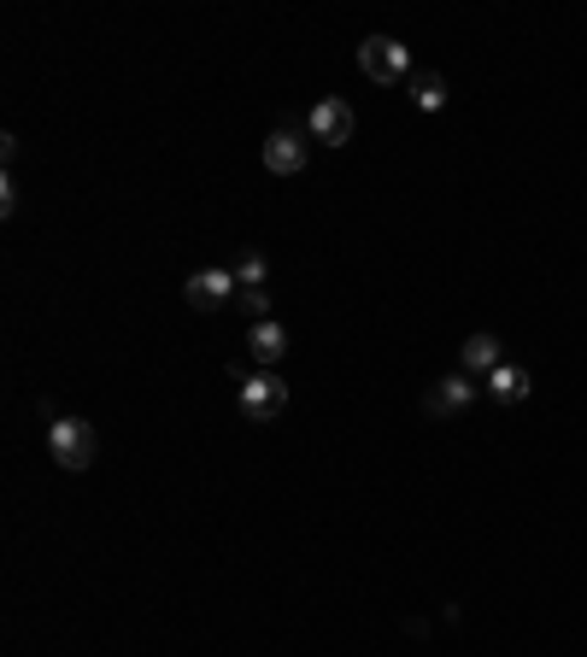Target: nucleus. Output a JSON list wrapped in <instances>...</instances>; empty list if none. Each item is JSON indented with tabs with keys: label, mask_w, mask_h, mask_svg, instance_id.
Listing matches in <instances>:
<instances>
[{
	"label": "nucleus",
	"mask_w": 587,
	"mask_h": 657,
	"mask_svg": "<svg viewBox=\"0 0 587 657\" xmlns=\"http://www.w3.org/2000/svg\"><path fill=\"white\" fill-rule=\"evenodd\" d=\"M48 452H53V464L71 476H82L94 464V422H82V417H53L48 422Z\"/></svg>",
	"instance_id": "f257e3e1"
},
{
	"label": "nucleus",
	"mask_w": 587,
	"mask_h": 657,
	"mask_svg": "<svg viewBox=\"0 0 587 657\" xmlns=\"http://www.w3.org/2000/svg\"><path fill=\"white\" fill-rule=\"evenodd\" d=\"M282 412H289V382H282L277 370L241 382V417H247V422H277Z\"/></svg>",
	"instance_id": "f03ea898"
},
{
	"label": "nucleus",
	"mask_w": 587,
	"mask_h": 657,
	"mask_svg": "<svg viewBox=\"0 0 587 657\" xmlns=\"http://www.w3.org/2000/svg\"><path fill=\"white\" fill-rule=\"evenodd\" d=\"M359 71H365L370 83H406V77H411V53L399 48L394 36H365Z\"/></svg>",
	"instance_id": "7ed1b4c3"
},
{
	"label": "nucleus",
	"mask_w": 587,
	"mask_h": 657,
	"mask_svg": "<svg viewBox=\"0 0 587 657\" xmlns=\"http://www.w3.org/2000/svg\"><path fill=\"white\" fill-rule=\"evenodd\" d=\"M182 294H189L194 312H224V305L241 294V282H235V270H194Z\"/></svg>",
	"instance_id": "20e7f679"
},
{
	"label": "nucleus",
	"mask_w": 587,
	"mask_h": 657,
	"mask_svg": "<svg viewBox=\"0 0 587 657\" xmlns=\"http://www.w3.org/2000/svg\"><path fill=\"white\" fill-rule=\"evenodd\" d=\"M353 124H359V118H353L347 100H318V106H311V118H306V129L323 141V148H347V141H353Z\"/></svg>",
	"instance_id": "39448f33"
},
{
	"label": "nucleus",
	"mask_w": 587,
	"mask_h": 657,
	"mask_svg": "<svg viewBox=\"0 0 587 657\" xmlns=\"http://www.w3.org/2000/svg\"><path fill=\"white\" fill-rule=\"evenodd\" d=\"M311 159V141L299 136V129H277V136L265 141V170L270 177H299Z\"/></svg>",
	"instance_id": "423d86ee"
},
{
	"label": "nucleus",
	"mask_w": 587,
	"mask_h": 657,
	"mask_svg": "<svg viewBox=\"0 0 587 657\" xmlns=\"http://www.w3.org/2000/svg\"><path fill=\"white\" fill-rule=\"evenodd\" d=\"M470 400H476V388H470L464 376H441V382L423 393V412H429V417H458Z\"/></svg>",
	"instance_id": "0eeeda50"
},
{
	"label": "nucleus",
	"mask_w": 587,
	"mask_h": 657,
	"mask_svg": "<svg viewBox=\"0 0 587 657\" xmlns=\"http://www.w3.org/2000/svg\"><path fill=\"white\" fill-rule=\"evenodd\" d=\"M247 346H253V358H259L265 370H277V358L289 353V329H282L277 317H259V324L247 329Z\"/></svg>",
	"instance_id": "6e6552de"
},
{
	"label": "nucleus",
	"mask_w": 587,
	"mask_h": 657,
	"mask_svg": "<svg viewBox=\"0 0 587 657\" xmlns=\"http://www.w3.org/2000/svg\"><path fill=\"white\" fill-rule=\"evenodd\" d=\"M458 364H464L470 376H494L506 358H499V341H494V334H470L464 353H458Z\"/></svg>",
	"instance_id": "1a4fd4ad"
},
{
	"label": "nucleus",
	"mask_w": 587,
	"mask_h": 657,
	"mask_svg": "<svg viewBox=\"0 0 587 657\" xmlns=\"http://www.w3.org/2000/svg\"><path fill=\"white\" fill-rule=\"evenodd\" d=\"M406 89H411V106H423V112L447 106V77H441V71H411Z\"/></svg>",
	"instance_id": "9d476101"
},
{
	"label": "nucleus",
	"mask_w": 587,
	"mask_h": 657,
	"mask_svg": "<svg viewBox=\"0 0 587 657\" xmlns=\"http://www.w3.org/2000/svg\"><path fill=\"white\" fill-rule=\"evenodd\" d=\"M488 393L499 405H518V400H528V370H518V364H499V370L488 376Z\"/></svg>",
	"instance_id": "9b49d317"
},
{
	"label": "nucleus",
	"mask_w": 587,
	"mask_h": 657,
	"mask_svg": "<svg viewBox=\"0 0 587 657\" xmlns=\"http://www.w3.org/2000/svg\"><path fill=\"white\" fill-rule=\"evenodd\" d=\"M235 282H241V294H253V288H265V258H259V253H241V265H235Z\"/></svg>",
	"instance_id": "f8f14e48"
}]
</instances>
